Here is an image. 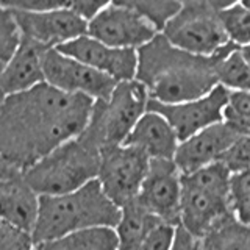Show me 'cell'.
Here are the masks:
<instances>
[{
	"label": "cell",
	"mask_w": 250,
	"mask_h": 250,
	"mask_svg": "<svg viewBox=\"0 0 250 250\" xmlns=\"http://www.w3.org/2000/svg\"><path fill=\"white\" fill-rule=\"evenodd\" d=\"M160 35L125 2H108L88 22V36L114 49L138 50Z\"/></svg>",
	"instance_id": "9"
},
{
	"label": "cell",
	"mask_w": 250,
	"mask_h": 250,
	"mask_svg": "<svg viewBox=\"0 0 250 250\" xmlns=\"http://www.w3.org/2000/svg\"><path fill=\"white\" fill-rule=\"evenodd\" d=\"M225 121L244 131V127L250 124V91H233L229 94Z\"/></svg>",
	"instance_id": "28"
},
{
	"label": "cell",
	"mask_w": 250,
	"mask_h": 250,
	"mask_svg": "<svg viewBox=\"0 0 250 250\" xmlns=\"http://www.w3.org/2000/svg\"><path fill=\"white\" fill-rule=\"evenodd\" d=\"M230 208L239 222L250 225V170L231 175Z\"/></svg>",
	"instance_id": "26"
},
{
	"label": "cell",
	"mask_w": 250,
	"mask_h": 250,
	"mask_svg": "<svg viewBox=\"0 0 250 250\" xmlns=\"http://www.w3.org/2000/svg\"><path fill=\"white\" fill-rule=\"evenodd\" d=\"M35 250H117V234L109 227L86 229L42 242Z\"/></svg>",
	"instance_id": "20"
},
{
	"label": "cell",
	"mask_w": 250,
	"mask_h": 250,
	"mask_svg": "<svg viewBox=\"0 0 250 250\" xmlns=\"http://www.w3.org/2000/svg\"><path fill=\"white\" fill-rule=\"evenodd\" d=\"M3 100V96H2V94H0V102H2Z\"/></svg>",
	"instance_id": "35"
},
{
	"label": "cell",
	"mask_w": 250,
	"mask_h": 250,
	"mask_svg": "<svg viewBox=\"0 0 250 250\" xmlns=\"http://www.w3.org/2000/svg\"><path fill=\"white\" fill-rule=\"evenodd\" d=\"M108 2H100V0H69V8L84 22L92 21L100 13V10Z\"/></svg>",
	"instance_id": "30"
},
{
	"label": "cell",
	"mask_w": 250,
	"mask_h": 250,
	"mask_svg": "<svg viewBox=\"0 0 250 250\" xmlns=\"http://www.w3.org/2000/svg\"><path fill=\"white\" fill-rule=\"evenodd\" d=\"M136 202L161 222L178 227L182 174L174 161L150 160Z\"/></svg>",
	"instance_id": "12"
},
{
	"label": "cell",
	"mask_w": 250,
	"mask_h": 250,
	"mask_svg": "<svg viewBox=\"0 0 250 250\" xmlns=\"http://www.w3.org/2000/svg\"><path fill=\"white\" fill-rule=\"evenodd\" d=\"M22 36L11 10L0 5V74L21 45Z\"/></svg>",
	"instance_id": "25"
},
{
	"label": "cell",
	"mask_w": 250,
	"mask_h": 250,
	"mask_svg": "<svg viewBox=\"0 0 250 250\" xmlns=\"http://www.w3.org/2000/svg\"><path fill=\"white\" fill-rule=\"evenodd\" d=\"M38 208L39 195L28 185L25 172L0 161V221L30 234Z\"/></svg>",
	"instance_id": "16"
},
{
	"label": "cell",
	"mask_w": 250,
	"mask_h": 250,
	"mask_svg": "<svg viewBox=\"0 0 250 250\" xmlns=\"http://www.w3.org/2000/svg\"><path fill=\"white\" fill-rule=\"evenodd\" d=\"M217 83L227 91H250V64L239 47L229 44L217 53Z\"/></svg>",
	"instance_id": "21"
},
{
	"label": "cell",
	"mask_w": 250,
	"mask_h": 250,
	"mask_svg": "<svg viewBox=\"0 0 250 250\" xmlns=\"http://www.w3.org/2000/svg\"><path fill=\"white\" fill-rule=\"evenodd\" d=\"M241 50V53H242V57L246 58V61L250 64V45H247V47H242V49H239Z\"/></svg>",
	"instance_id": "32"
},
{
	"label": "cell",
	"mask_w": 250,
	"mask_h": 250,
	"mask_svg": "<svg viewBox=\"0 0 250 250\" xmlns=\"http://www.w3.org/2000/svg\"><path fill=\"white\" fill-rule=\"evenodd\" d=\"M125 3L150 23L156 30V33H161L164 27L182 8V2H175V0H166V2H161V0H131V2Z\"/></svg>",
	"instance_id": "24"
},
{
	"label": "cell",
	"mask_w": 250,
	"mask_h": 250,
	"mask_svg": "<svg viewBox=\"0 0 250 250\" xmlns=\"http://www.w3.org/2000/svg\"><path fill=\"white\" fill-rule=\"evenodd\" d=\"M244 131H246V133H249V135H250V124H247V125H246V127H244Z\"/></svg>",
	"instance_id": "34"
},
{
	"label": "cell",
	"mask_w": 250,
	"mask_h": 250,
	"mask_svg": "<svg viewBox=\"0 0 250 250\" xmlns=\"http://www.w3.org/2000/svg\"><path fill=\"white\" fill-rule=\"evenodd\" d=\"M57 50L111 77L117 83L135 80L136 77L138 50L108 47L88 35L62 44Z\"/></svg>",
	"instance_id": "14"
},
{
	"label": "cell",
	"mask_w": 250,
	"mask_h": 250,
	"mask_svg": "<svg viewBox=\"0 0 250 250\" xmlns=\"http://www.w3.org/2000/svg\"><path fill=\"white\" fill-rule=\"evenodd\" d=\"M241 135L246 133L227 121L195 133L178 144L174 156L177 169L182 175H188L213 163H219L227 148Z\"/></svg>",
	"instance_id": "15"
},
{
	"label": "cell",
	"mask_w": 250,
	"mask_h": 250,
	"mask_svg": "<svg viewBox=\"0 0 250 250\" xmlns=\"http://www.w3.org/2000/svg\"><path fill=\"white\" fill-rule=\"evenodd\" d=\"M13 14L21 30V36L44 49H57L88 35V22L70 10L69 0L58 10L13 11Z\"/></svg>",
	"instance_id": "11"
},
{
	"label": "cell",
	"mask_w": 250,
	"mask_h": 250,
	"mask_svg": "<svg viewBox=\"0 0 250 250\" xmlns=\"http://www.w3.org/2000/svg\"><path fill=\"white\" fill-rule=\"evenodd\" d=\"M44 83L74 96H84L94 102L106 100L117 82L83 62L66 57L57 49H49L42 60Z\"/></svg>",
	"instance_id": "8"
},
{
	"label": "cell",
	"mask_w": 250,
	"mask_h": 250,
	"mask_svg": "<svg viewBox=\"0 0 250 250\" xmlns=\"http://www.w3.org/2000/svg\"><path fill=\"white\" fill-rule=\"evenodd\" d=\"M100 148L83 135L58 146L35 166L25 170V178L39 197L62 195L97 180Z\"/></svg>",
	"instance_id": "4"
},
{
	"label": "cell",
	"mask_w": 250,
	"mask_h": 250,
	"mask_svg": "<svg viewBox=\"0 0 250 250\" xmlns=\"http://www.w3.org/2000/svg\"><path fill=\"white\" fill-rule=\"evenodd\" d=\"M47 50L49 49L22 38L18 50L0 74V94L8 97L44 83L42 60Z\"/></svg>",
	"instance_id": "17"
},
{
	"label": "cell",
	"mask_w": 250,
	"mask_h": 250,
	"mask_svg": "<svg viewBox=\"0 0 250 250\" xmlns=\"http://www.w3.org/2000/svg\"><path fill=\"white\" fill-rule=\"evenodd\" d=\"M94 100L38 84L0 102V161L25 172L58 146L80 136Z\"/></svg>",
	"instance_id": "1"
},
{
	"label": "cell",
	"mask_w": 250,
	"mask_h": 250,
	"mask_svg": "<svg viewBox=\"0 0 250 250\" xmlns=\"http://www.w3.org/2000/svg\"><path fill=\"white\" fill-rule=\"evenodd\" d=\"M150 160L128 146H114L100 150L97 182L106 197L119 208L136 200L147 175Z\"/></svg>",
	"instance_id": "7"
},
{
	"label": "cell",
	"mask_w": 250,
	"mask_h": 250,
	"mask_svg": "<svg viewBox=\"0 0 250 250\" xmlns=\"http://www.w3.org/2000/svg\"><path fill=\"white\" fill-rule=\"evenodd\" d=\"M222 27L229 41L242 49L250 45V10L242 2H222L221 10Z\"/></svg>",
	"instance_id": "23"
},
{
	"label": "cell",
	"mask_w": 250,
	"mask_h": 250,
	"mask_svg": "<svg viewBox=\"0 0 250 250\" xmlns=\"http://www.w3.org/2000/svg\"><path fill=\"white\" fill-rule=\"evenodd\" d=\"M229 94L230 91L217 84L207 96L177 105H161L158 102L148 100L147 109L161 114L174 128L180 143H183L195 133L225 121Z\"/></svg>",
	"instance_id": "10"
},
{
	"label": "cell",
	"mask_w": 250,
	"mask_h": 250,
	"mask_svg": "<svg viewBox=\"0 0 250 250\" xmlns=\"http://www.w3.org/2000/svg\"><path fill=\"white\" fill-rule=\"evenodd\" d=\"M172 250H208L203 239H199L189 234L182 227H177V234H175V242Z\"/></svg>",
	"instance_id": "31"
},
{
	"label": "cell",
	"mask_w": 250,
	"mask_h": 250,
	"mask_svg": "<svg viewBox=\"0 0 250 250\" xmlns=\"http://www.w3.org/2000/svg\"><path fill=\"white\" fill-rule=\"evenodd\" d=\"M121 208L106 197L97 180L62 195L39 197V208L30 236L35 246L69 233L97 227L116 229Z\"/></svg>",
	"instance_id": "3"
},
{
	"label": "cell",
	"mask_w": 250,
	"mask_h": 250,
	"mask_svg": "<svg viewBox=\"0 0 250 250\" xmlns=\"http://www.w3.org/2000/svg\"><path fill=\"white\" fill-rule=\"evenodd\" d=\"M242 5H244L246 8H249V10H250V0H244V2H242Z\"/></svg>",
	"instance_id": "33"
},
{
	"label": "cell",
	"mask_w": 250,
	"mask_h": 250,
	"mask_svg": "<svg viewBox=\"0 0 250 250\" xmlns=\"http://www.w3.org/2000/svg\"><path fill=\"white\" fill-rule=\"evenodd\" d=\"M161 221L143 208L136 200L121 208V219L116 225L117 250H141L147 234Z\"/></svg>",
	"instance_id": "19"
},
{
	"label": "cell",
	"mask_w": 250,
	"mask_h": 250,
	"mask_svg": "<svg viewBox=\"0 0 250 250\" xmlns=\"http://www.w3.org/2000/svg\"><path fill=\"white\" fill-rule=\"evenodd\" d=\"M219 163L227 167L231 175L250 170V135H241L227 148Z\"/></svg>",
	"instance_id": "27"
},
{
	"label": "cell",
	"mask_w": 250,
	"mask_h": 250,
	"mask_svg": "<svg viewBox=\"0 0 250 250\" xmlns=\"http://www.w3.org/2000/svg\"><path fill=\"white\" fill-rule=\"evenodd\" d=\"M203 242L208 250H250V225L230 216L211 230Z\"/></svg>",
	"instance_id": "22"
},
{
	"label": "cell",
	"mask_w": 250,
	"mask_h": 250,
	"mask_svg": "<svg viewBox=\"0 0 250 250\" xmlns=\"http://www.w3.org/2000/svg\"><path fill=\"white\" fill-rule=\"evenodd\" d=\"M147 89L136 80L121 82L106 100L94 102L91 117L82 135L97 146H122L138 121L147 113Z\"/></svg>",
	"instance_id": "5"
},
{
	"label": "cell",
	"mask_w": 250,
	"mask_h": 250,
	"mask_svg": "<svg viewBox=\"0 0 250 250\" xmlns=\"http://www.w3.org/2000/svg\"><path fill=\"white\" fill-rule=\"evenodd\" d=\"M230 216H233L230 197L200 188L182 175V203H180L178 225L183 230L195 238L203 239Z\"/></svg>",
	"instance_id": "13"
},
{
	"label": "cell",
	"mask_w": 250,
	"mask_h": 250,
	"mask_svg": "<svg viewBox=\"0 0 250 250\" xmlns=\"http://www.w3.org/2000/svg\"><path fill=\"white\" fill-rule=\"evenodd\" d=\"M177 227L160 222L147 234L141 250H172L175 242Z\"/></svg>",
	"instance_id": "29"
},
{
	"label": "cell",
	"mask_w": 250,
	"mask_h": 250,
	"mask_svg": "<svg viewBox=\"0 0 250 250\" xmlns=\"http://www.w3.org/2000/svg\"><path fill=\"white\" fill-rule=\"evenodd\" d=\"M221 6L222 2L209 0L182 2L180 11L160 35L186 53L205 58L216 57L224 47L231 44L219 16Z\"/></svg>",
	"instance_id": "6"
},
{
	"label": "cell",
	"mask_w": 250,
	"mask_h": 250,
	"mask_svg": "<svg viewBox=\"0 0 250 250\" xmlns=\"http://www.w3.org/2000/svg\"><path fill=\"white\" fill-rule=\"evenodd\" d=\"M217 55L195 57L172 45L163 35L138 49L135 80L147 89L148 99L177 105L207 96L217 83Z\"/></svg>",
	"instance_id": "2"
},
{
	"label": "cell",
	"mask_w": 250,
	"mask_h": 250,
	"mask_svg": "<svg viewBox=\"0 0 250 250\" xmlns=\"http://www.w3.org/2000/svg\"><path fill=\"white\" fill-rule=\"evenodd\" d=\"M180 141L169 122L158 113L148 111L131 130L124 146L143 152L148 160L174 161Z\"/></svg>",
	"instance_id": "18"
}]
</instances>
